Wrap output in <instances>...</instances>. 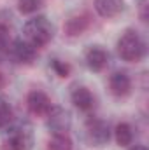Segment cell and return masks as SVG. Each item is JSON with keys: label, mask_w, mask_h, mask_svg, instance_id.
I'll return each mask as SVG.
<instances>
[{"label": "cell", "mask_w": 149, "mask_h": 150, "mask_svg": "<svg viewBox=\"0 0 149 150\" xmlns=\"http://www.w3.org/2000/svg\"><path fill=\"white\" fill-rule=\"evenodd\" d=\"M23 33H25V40L30 42L35 49H39V47L47 45L53 40L54 26L46 16H35V18H32L25 23Z\"/></svg>", "instance_id": "1"}, {"label": "cell", "mask_w": 149, "mask_h": 150, "mask_svg": "<svg viewBox=\"0 0 149 150\" xmlns=\"http://www.w3.org/2000/svg\"><path fill=\"white\" fill-rule=\"evenodd\" d=\"M117 54L123 61L137 63L146 56V44L135 30H126L117 40Z\"/></svg>", "instance_id": "2"}, {"label": "cell", "mask_w": 149, "mask_h": 150, "mask_svg": "<svg viewBox=\"0 0 149 150\" xmlns=\"http://www.w3.org/2000/svg\"><path fill=\"white\" fill-rule=\"evenodd\" d=\"M32 147H34V134L30 126L18 124L5 127L2 138V150H32Z\"/></svg>", "instance_id": "3"}, {"label": "cell", "mask_w": 149, "mask_h": 150, "mask_svg": "<svg viewBox=\"0 0 149 150\" xmlns=\"http://www.w3.org/2000/svg\"><path fill=\"white\" fill-rule=\"evenodd\" d=\"M86 138L93 147H104L111 140V127L104 119L90 117L86 122Z\"/></svg>", "instance_id": "4"}, {"label": "cell", "mask_w": 149, "mask_h": 150, "mask_svg": "<svg viewBox=\"0 0 149 150\" xmlns=\"http://www.w3.org/2000/svg\"><path fill=\"white\" fill-rule=\"evenodd\" d=\"M46 126L53 134H67L72 126L70 112L62 107H51L46 115Z\"/></svg>", "instance_id": "5"}, {"label": "cell", "mask_w": 149, "mask_h": 150, "mask_svg": "<svg viewBox=\"0 0 149 150\" xmlns=\"http://www.w3.org/2000/svg\"><path fill=\"white\" fill-rule=\"evenodd\" d=\"M27 107L32 115H37V117H46L47 112L51 110V100L49 96L44 93V91H39V89H34L28 93L27 96Z\"/></svg>", "instance_id": "6"}, {"label": "cell", "mask_w": 149, "mask_h": 150, "mask_svg": "<svg viewBox=\"0 0 149 150\" xmlns=\"http://www.w3.org/2000/svg\"><path fill=\"white\" fill-rule=\"evenodd\" d=\"M9 52L18 63H32L37 56V49L25 38H16L14 42H11Z\"/></svg>", "instance_id": "7"}, {"label": "cell", "mask_w": 149, "mask_h": 150, "mask_svg": "<svg viewBox=\"0 0 149 150\" xmlns=\"http://www.w3.org/2000/svg\"><path fill=\"white\" fill-rule=\"evenodd\" d=\"M107 59H109V54L100 45H91L84 52V61L91 72H102L107 65Z\"/></svg>", "instance_id": "8"}, {"label": "cell", "mask_w": 149, "mask_h": 150, "mask_svg": "<svg viewBox=\"0 0 149 150\" xmlns=\"http://www.w3.org/2000/svg\"><path fill=\"white\" fill-rule=\"evenodd\" d=\"M109 87L111 93L117 98H125L132 93V79L126 72H114L109 77Z\"/></svg>", "instance_id": "9"}, {"label": "cell", "mask_w": 149, "mask_h": 150, "mask_svg": "<svg viewBox=\"0 0 149 150\" xmlns=\"http://www.w3.org/2000/svg\"><path fill=\"white\" fill-rule=\"evenodd\" d=\"M95 11L102 18H117L125 11V0H95Z\"/></svg>", "instance_id": "10"}, {"label": "cell", "mask_w": 149, "mask_h": 150, "mask_svg": "<svg viewBox=\"0 0 149 150\" xmlns=\"http://www.w3.org/2000/svg\"><path fill=\"white\" fill-rule=\"evenodd\" d=\"M70 100H72V103L75 107L79 110H82V112H90L93 108V105H95V98H93L91 91L88 87H84V86H77V87L72 89Z\"/></svg>", "instance_id": "11"}, {"label": "cell", "mask_w": 149, "mask_h": 150, "mask_svg": "<svg viewBox=\"0 0 149 150\" xmlns=\"http://www.w3.org/2000/svg\"><path fill=\"white\" fill-rule=\"evenodd\" d=\"M90 23H91V19H90L88 14H77L74 18L67 19L63 30H65V33H67L69 37H77V35L84 33V32L90 28Z\"/></svg>", "instance_id": "12"}, {"label": "cell", "mask_w": 149, "mask_h": 150, "mask_svg": "<svg viewBox=\"0 0 149 150\" xmlns=\"http://www.w3.org/2000/svg\"><path fill=\"white\" fill-rule=\"evenodd\" d=\"M114 140L119 147H130L133 142V129L126 122H119L114 127Z\"/></svg>", "instance_id": "13"}, {"label": "cell", "mask_w": 149, "mask_h": 150, "mask_svg": "<svg viewBox=\"0 0 149 150\" xmlns=\"http://www.w3.org/2000/svg\"><path fill=\"white\" fill-rule=\"evenodd\" d=\"M11 47V16L2 19L0 14V54L9 52Z\"/></svg>", "instance_id": "14"}, {"label": "cell", "mask_w": 149, "mask_h": 150, "mask_svg": "<svg viewBox=\"0 0 149 150\" xmlns=\"http://www.w3.org/2000/svg\"><path fill=\"white\" fill-rule=\"evenodd\" d=\"M74 149V143L67 134H53L51 140L47 142V150H72Z\"/></svg>", "instance_id": "15"}, {"label": "cell", "mask_w": 149, "mask_h": 150, "mask_svg": "<svg viewBox=\"0 0 149 150\" xmlns=\"http://www.w3.org/2000/svg\"><path fill=\"white\" fill-rule=\"evenodd\" d=\"M42 7V0H18V9L21 14H34Z\"/></svg>", "instance_id": "16"}, {"label": "cell", "mask_w": 149, "mask_h": 150, "mask_svg": "<svg viewBox=\"0 0 149 150\" xmlns=\"http://www.w3.org/2000/svg\"><path fill=\"white\" fill-rule=\"evenodd\" d=\"M12 122V108L9 103L0 101V129H5Z\"/></svg>", "instance_id": "17"}, {"label": "cell", "mask_w": 149, "mask_h": 150, "mask_svg": "<svg viewBox=\"0 0 149 150\" xmlns=\"http://www.w3.org/2000/svg\"><path fill=\"white\" fill-rule=\"evenodd\" d=\"M51 68L54 70V74L58 77H62V79L70 75V65L62 61V59H51Z\"/></svg>", "instance_id": "18"}, {"label": "cell", "mask_w": 149, "mask_h": 150, "mask_svg": "<svg viewBox=\"0 0 149 150\" xmlns=\"http://www.w3.org/2000/svg\"><path fill=\"white\" fill-rule=\"evenodd\" d=\"M130 150H148V149H146L144 145H135V147H132Z\"/></svg>", "instance_id": "19"}]
</instances>
